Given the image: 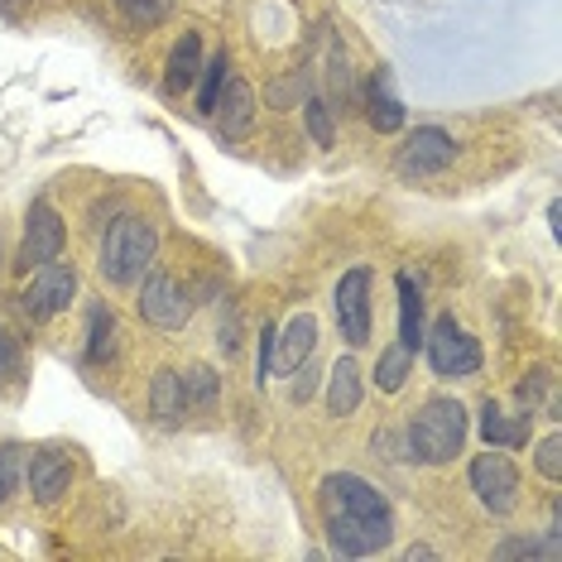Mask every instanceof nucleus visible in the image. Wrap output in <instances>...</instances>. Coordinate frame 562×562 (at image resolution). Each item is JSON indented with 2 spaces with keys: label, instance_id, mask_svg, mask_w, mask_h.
<instances>
[{
  "label": "nucleus",
  "instance_id": "1",
  "mask_svg": "<svg viewBox=\"0 0 562 562\" xmlns=\"http://www.w3.org/2000/svg\"><path fill=\"white\" fill-rule=\"evenodd\" d=\"M323 509H327V539L347 558H370L385 553L394 539V515L390 501L370 481L337 471L323 481Z\"/></svg>",
  "mask_w": 562,
  "mask_h": 562
},
{
  "label": "nucleus",
  "instance_id": "2",
  "mask_svg": "<svg viewBox=\"0 0 562 562\" xmlns=\"http://www.w3.org/2000/svg\"><path fill=\"white\" fill-rule=\"evenodd\" d=\"M408 447L428 467L457 462L467 447V408L457 400H428L414 424H408Z\"/></svg>",
  "mask_w": 562,
  "mask_h": 562
},
{
  "label": "nucleus",
  "instance_id": "3",
  "mask_svg": "<svg viewBox=\"0 0 562 562\" xmlns=\"http://www.w3.org/2000/svg\"><path fill=\"white\" fill-rule=\"evenodd\" d=\"M155 250H159L155 222H145V216H121L106 232V240H101V274H106L111 284H139L145 270L155 265Z\"/></svg>",
  "mask_w": 562,
  "mask_h": 562
},
{
  "label": "nucleus",
  "instance_id": "4",
  "mask_svg": "<svg viewBox=\"0 0 562 562\" xmlns=\"http://www.w3.org/2000/svg\"><path fill=\"white\" fill-rule=\"evenodd\" d=\"M424 347H428V361L438 375L447 380H467V375H476L481 370V347H476V337H467L462 327L452 323V317H438L432 323V331H424Z\"/></svg>",
  "mask_w": 562,
  "mask_h": 562
},
{
  "label": "nucleus",
  "instance_id": "5",
  "mask_svg": "<svg viewBox=\"0 0 562 562\" xmlns=\"http://www.w3.org/2000/svg\"><path fill=\"white\" fill-rule=\"evenodd\" d=\"M471 491L491 515H509L519 505V467L505 452H481L471 462Z\"/></svg>",
  "mask_w": 562,
  "mask_h": 562
},
{
  "label": "nucleus",
  "instance_id": "6",
  "mask_svg": "<svg viewBox=\"0 0 562 562\" xmlns=\"http://www.w3.org/2000/svg\"><path fill=\"white\" fill-rule=\"evenodd\" d=\"M139 317L164 331L188 327V317H193V293L178 284L173 274H149L145 289H139Z\"/></svg>",
  "mask_w": 562,
  "mask_h": 562
},
{
  "label": "nucleus",
  "instance_id": "7",
  "mask_svg": "<svg viewBox=\"0 0 562 562\" xmlns=\"http://www.w3.org/2000/svg\"><path fill=\"white\" fill-rule=\"evenodd\" d=\"M452 159H457V139L447 131H438V125H424V131H414L400 145L394 169H400L404 178H428V173H442Z\"/></svg>",
  "mask_w": 562,
  "mask_h": 562
},
{
  "label": "nucleus",
  "instance_id": "8",
  "mask_svg": "<svg viewBox=\"0 0 562 562\" xmlns=\"http://www.w3.org/2000/svg\"><path fill=\"white\" fill-rule=\"evenodd\" d=\"M68 246V226L48 202H34L30 222H24V240H20V270H40V265L58 260Z\"/></svg>",
  "mask_w": 562,
  "mask_h": 562
},
{
  "label": "nucleus",
  "instance_id": "9",
  "mask_svg": "<svg viewBox=\"0 0 562 562\" xmlns=\"http://www.w3.org/2000/svg\"><path fill=\"white\" fill-rule=\"evenodd\" d=\"M337 327L351 347L370 341V270H347L337 284Z\"/></svg>",
  "mask_w": 562,
  "mask_h": 562
},
{
  "label": "nucleus",
  "instance_id": "10",
  "mask_svg": "<svg viewBox=\"0 0 562 562\" xmlns=\"http://www.w3.org/2000/svg\"><path fill=\"white\" fill-rule=\"evenodd\" d=\"M72 293H78V274H72V265H40V279H34L30 289H24V313L30 317H58L63 308L72 303Z\"/></svg>",
  "mask_w": 562,
  "mask_h": 562
},
{
  "label": "nucleus",
  "instance_id": "11",
  "mask_svg": "<svg viewBox=\"0 0 562 562\" xmlns=\"http://www.w3.org/2000/svg\"><path fill=\"white\" fill-rule=\"evenodd\" d=\"M313 347H317L313 313H293L289 327L274 331V370H279V375H293V370H299L313 356Z\"/></svg>",
  "mask_w": 562,
  "mask_h": 562
},
{
  "label": "nucleus",
  "instance_id": "12",
  "mask_svg": "<svg viewBox=\"0 0 562 562\" xmlns=\"http://www.w3.org/2000/svg\"><path fill=\"white\" fill-rule=\"evenodd\" d=\"M212 116H216V131H222L226 139H240L255 121V92L246 82H226V92H216Z\"/></svg>",
  "mask_w": 562,
  "mask_h": 562
},
{
  "label": "nucleus",
  "instance_id": "13",
  "mask_svg": "<svg viewBox=\"0 0 562 562\" xmlns=\"http://www.w3.org/2000/svg\"><path fill=\"white\" fill-rule=\"evenodd\" d=\"M72 485V462L63 452H40L30 462V491H34V501L40 505H54L63 501V491Z\"/></svg>",
  "mask_w": 562,
  "mask_h": 562
},
{
  "label": "nucleus",
  "instance_id": "14",
  "mask_svg": "<svg viewBox=\"0 0 562 562\" xmlns=\"http://www.w3.org/2000/svg\"><path fill=\"white\" fill-rule=\"evenodd\" d=\"M327 408L337 418H351L356 408H361V366H356L351 356H341V361L331 366V375H327Z\"/></svg>",
  "mask_w": 562,
  "mask_h": 562
},
{
  "label": "nucleus",
  "instance_id": "15",
  "mask_svg": "<svg viewBox=\"0 0 562 562\" xmlns=\"http://www.w3.org/2000/svg\"><path fill=\"white\" fill-rule=\"evenodd\" d=\"M202 78V40L193 30L183 34V40L173 44V54H169V68H164V87L169 92H188Z\"/></svg>",
  "mask_w": 562,
  "mask_h": 562
},
{
  "label": "nucleus",
  "instance_id": "16",
  "mask_svg": "<svg viewBox=\"0 0 562 562\" xmlns=\"http://www.w3.org/2000/svg\"><path fill=\"white\" fill-rule=\"evenodd\" d=\"M366 116L370 125H375L380 135H390V131H400L404 125V106H400V97L390 92V72H375L366 87Z\"/></svg>",
  "mask_w": 562,
  "mask_h": 562
},
{
  "label": "nucleus",
  "instance_id": "17",
  "mask_svg": "<svg viewBox=\"0 0 562 562\" xmlns=\"http://www.w3.org/2000/svg\"><path fill=\"white\" fill-rule=\"evenodd\" d=\"M481 438H485V447H519V442H529V414L509 418L501 404L485 400V408H481Z\"/></svg>",
  "mask_w": 562,
  "mask_h": 562
},
{
  "label": "nucleus",
  "instance_id": "18",
  "mask_svg": "<svg viewBox=\"0 0 562 562\" xmlns=\"http://www.w3.org/2000/svg\"><path fill=\"white\" fill-rule=\"evenodd\" d=\"M400 347L404 351L424 347V299H418L414 274H400Z\"/></svg>",
  "mask_w": 562,
  "mask_h": 562
},
{
  "label": "nucleus",
  "instance_id": "19",
  "mask_svg": "<svg viewBox=\"0 0 562 562\" xmlns=\"http://www.w3.org/2000/svg\"><path fill=\"white\" fill-rule=\"evenodd\" d=\"M178 385H183V414H202V408H212L216 394H222V380H216V370H207V366H188L183 375H178Z\"/></svg>",
  "mask_w": 562,
  "mask_h": 562
},
{
  "label": "nucleus",
  "instance_id": "20",
  "mask_svg": "<svg viewBox=\"0 0 562 562\" xmlns=\"http://www.w3.org/2000/svg\"><path fill=\"white\" fill-rule=\"evenodd\" d=\"M149 408H155L164 424L183 418V385H178V370H159L155 375V385H149Z\"/></svg>",
  "mask_w": 562,
  "mask_h": 562
},
{
  "label": "nucleus",
  "instance_id": "21",
  "mask_svg": "<svg viewBox=\"0 0 562 562\" xmlns=\"http://www.w3.org/2000/svg\"><path fill=\"white\" fill-rule=\"evenodd\" d=\"M116 10L131 30H155V24L169 20L173 0H116Z\"/></svg>",
  "mask_w": 562,
  "mask_h": 562
},
{
  "label": "nucleus",
  "instance_id": "22",
  "mask_svg": "<svg viewBox=\"0 0 562 562\" xmlns=\"http://www.w3.org/2000/svg\"><path fill=\"white\" fill-rule=\"evenodd\" d=\"M408 370H414V351H404V347H390L385 356L375 361V385L385 390V394H394L408 380Z\"/></svg>",
  "mask_w": 562,
  "mask_h": 562
},
{
  "label": "nucleus",
  "instance_id": "23",
  "mask_svg": "<svg viewBox=\"0 0 562 562\" xmlns=\"http://www.w3.org/2000/svg\"><path fill=\"white\" fill-rule=\"evenodd\" d=\"M111 351H116V317H111L106 308H92V341H87V361L101 366Z\"/></svg>",
  "mask_w": 562,
  "mask_h": 562
},
{
  "label": "nucleus",
  "instance_id": "24",
  "mask_svg": "<svg viewBox=\"0 0 562 562\" xmlns=\"http://www.w3.org/2000/svg\"><path fill=\"white\" fill-rule=\"evenodd\" d=\"M20 481H24V447L5 442V447H0V505L20 491Z\"/></svg>",
  "mask_w": 562,
  "mask_h": 562
},
{
  "label": "nucleus",
  "instance_id": "25",
  "mask_svg": "<svg viewBox=\"0 0 562 562\" xmlns=\"http://www.w3.org/2000/svg\"><path fill=\"white\" fill-rule=\"evenodd\" d=\"M222 87H226V54H216L212 63H202V92H198L202 111L216 106V92H222Z\"/></svg>",
  "mask_w": 562,
  "mask_h": 562
},
{
  "label": "nucleus",
  "instance_id": "26",
  "mask_svg": "<svg viewBox=\"0 0 562 562\" xmlns=\"http://www.w3.org/2000/svg\"><path fill=\"white\" fill-rule=\"evenodd\" d=\"M548 385H553V370H529V375L519 380V390H515V394H519V404L533 414V408H539V400L548 394Z\"/></svg>",
  "mask_w": 562,
  "mask_h": 562
},
{
  "label": "nucleus",
  "instance_id": "27",
  "mask_svg": "<svg viewBox=\"0 0 562 562\" xmlns=\"http://www.w3.org/2000/svg\"><path fill=\"white\" fill-rule=\"evenodd\" d=\"M308 131H313V139L317 145H337V125H331V106L327 101H308Z\"/></svg>",
  "mask_w": 562,
  "mask_h": 562
},
{
  "label": "nucleus",
  "instance_id": "28",
  "mask_svg": "<svg viewBox=\"0 0 562 562\" xmlns=\"http://www.w3.org/2000/svg\"><path fill=\"white\" fill-rule=\"evenodd\" d=\"M533 467H539L548 481H562V438H558V432L539 442V452H533Z\"/></svg>",
  "mask_w": 562,
  "mask_h": 562
},
{
  "label": "nucleus",
  "instance_id": "29",
  "mask_svg": "<svg viewBox=\"0 0 562 562\" xmlns=\"http://www.w3.org/2000/svg\"><path fill=\"white\" fill-rule=\"evenodd\" d=\"M15 370H20V347H15V337L0 327V375H15Z\"/></svg>",
  "mask_w": 562,
  "mask_h": 562
},
{
  "label": "nucleus",
  "instance_id": "30",
  "mask_svg": "<svg viewBox=\"0 0 562 562\" xmlns=\"http://www.w3.org/2000/svg\"><path fill=\"white\" fill-rule=\"evenodd\" d=\"M274 331H279V327H265V331H260V366H255V375H260V380L274 370Z\"/></svg>",
  "mask_w": 562,
  "mask_h": 562
}]
</instances>
